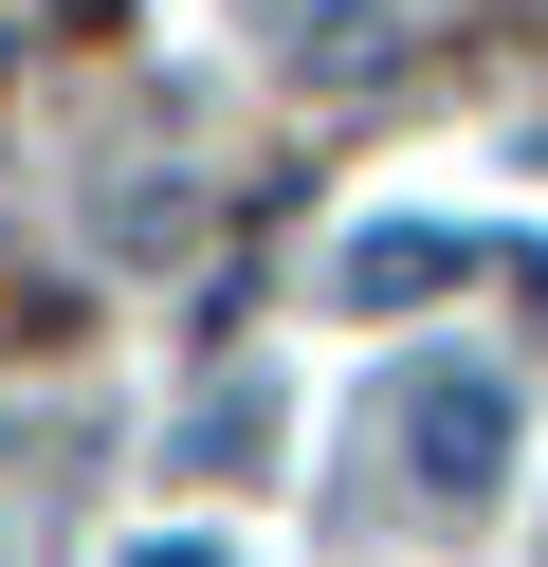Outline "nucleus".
I'll use <instances>...</instances> for the list:
<instances>
[{
    "label": "nucleus",
    "mask_w": 548,
    "mask_h": 567,
    "mask_svg": "<svg viewBox=\"0 0 548 567\" xmlns=\"http://www.w3.org/2000/svg\"><path fill=\"white\" fill-rule=\"evenodd\" d=\"M365 440L402 457V494H438V513H475V494L511 476V384H494V367H384V403H365Z\"/></svg>",
    "instance_id": "1"
},
{
    "label": "nucleus",
    "mask_w": 548,
    "mask_h": 567,
    "mask_svg": "<svg viewBox=\"0 0 548 567\" xmlns=\"http://www.w3.org/2000/svg\"><path fill=\"white\" fill-rule=\"evenodd\" d=\"M457 275H475V238H457V220H365L348 257H329V293H348V311H438Z\"/></svg>",
    "instance_id": "2"
},
{
    "label": "nucleus",
    "mask_w": 548,
    "mask_h": 567,
    "mask_svg": "<svg viewBox=\"0 0 548 567\" xmlns=\"http://www.w3.org/2000/svg\"><path fill=\"white\" fill-rule=\"evenodd\" d=\"M128 567H238V549H219V530H146Z\"/></svg>",
    "instance_id": "3"
},
{
    "label": "nucleus",
    "mask_w": 548,
    "mask_h": 567,
    "mask_svg": "<svg viewBox=\"0 0 548 567\" xmlns=\"http://www.w3.org/2000/svg\"><path fill=\"white\" fill-rule=\"evenodd\" d=\"M37 38H55V0H0V55H37Z\"/></svg>",
    "instance_id": "4"
}]
</instances>
